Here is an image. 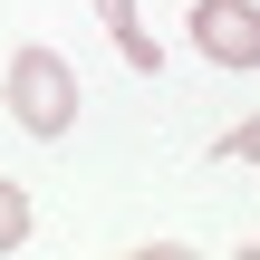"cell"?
<instances>
[{"label":"cell","instance_id":"4","mask_svg":"<svg viewBox=\"0 0 260 260\" xmlns=\"http://www.w3.org/2000/svg\"><path fill=\"white\" fill-rule=\"evenodd\" d=\"M29 232H39V212H29V193H19V183L0 174V251H19Z\"/></svg>","mask_w":260,"mask_h":260},{"label":"cell","instance_id":"6","mask_svg":"<svg viewBox=\"0 0 260 260\" xmlns=\"http://www.w3.org/2000/svg\"><path fill=\"white\" fill-rule=\"evenodd\" d=\"M251 251H260V241H251Z\"/></svg>","mask_w":260,"mask_h":260},{"label":"cell","instance_id":"5","mask_svg":"<svg viewBox=\"0 0 260 260\" xmlns=\"http://www.w3.org/2000/svg\"><path fill=\"white\" fill-rule=\"evenodd\" d=\"M212 164H260V116H241V125L212 135Z\"/></svg>","mask_w":260,"mask_h":260},{"label":"cell","instance_id":"3","mask_svg":"<svg viewBox=\"0 0 260 260\" xmlns=\"http://www.w3.org/2000/svg\"><path fill=\"white\" fill-rule=\"evenodd\" d=\"M96 10H106V29H116V58H125V68H164V48H154V29L135 19V0H96Z\"/></svg>","mask_w":260,"mask_h":260},{"label":"cell","instance_id":"1","mask_svg":"<svg viewBox=\"0 0 260 260\" xmlns=\"http://www.w3.org/2000/svg\"><path fill=\"white\" fill-rule=\"evenodd\" d=\"M0 106L19 116V135H39V145H58L68 125H77V106H87V87H77V68L58 58V48H10V77H0Z\"/></svg>","mask_w":260,"mask_h":260},{"label":"cell","instance_id":"2","mask_svg":"<svg viewBox=\"0 0 260 260\" xmlns=\"http://www.w3.org/2000/svg\"><path fill=\"white\" fill-rule=\"evenodd\" d=\"M193 48L212 68H260V0H193Z\"/></svg>","mask_w":260,"mask_h":260}]
</instances>
